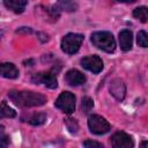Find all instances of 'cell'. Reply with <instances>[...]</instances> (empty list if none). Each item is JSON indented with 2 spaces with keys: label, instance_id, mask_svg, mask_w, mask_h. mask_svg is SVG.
Listing matches in <instances>:
<instances>
[{
  "label": "cell",
  "instance_id": "1",
  "mask_svg": "<svg viewBox=\"0 0 148 148\" xmlns=\"http://www.w3.org/2000/svg\"><path fill=\"white\" fill-rule=\"evenodd\" d=\"M9 98L18 106L22 108H32L40 106L46 103V97L42 94L35 91H17L10 90L8 92Z\"/></svg>",
  "mask_w": 148,
  "mask_h": 148
},
{
  "label": "cell",
  "instance_id": "8",
  "mask_svg": "<svg viewBox=\"0 0 148 148\" xmlns=\"http://www.w3.org/2000/svg\"><path fill=\"white\" fill-rule=\"evenodd\" d=\"M81 66L94 74H97L103 69V61L98 56H88L81 59Z\"/></svg>",
  "mask_w": 148,
  "mask_h": 148
},
{
  "label": "cell",
  "instance_id": "19",
  "mask_svg": "<svg viewBox=\"0 0 148 148\" xmlns=\"http://www.w3.org/2000/svg\"><path fill=\"white\" fill-rule=\"evenodd\" d=\"M92 106H94V101H92L90 97L86 96V97L82 98V102H81V109H82V111H83L84 113H88V112L92 109Z\"/></svg>",
  "mask_w": 148,
  "mask_h": 148
},
{
  "label": "cell",
  "instance_id": "23",
  "mask_svg": "<svg viewBox=\"0 0 148 148\" xmlns=\"http://www.w3.org/2000/svg\"><path fill=\"white\" fill-rule=\"evenodd\" d=\"M140 148H148V141H142L140 145Z\"/></svg>",
  "mask_w": 148,
  "mask_h": 148
},
{
  "label": "cell",
  "instance_id": "5",
  "mask_svg": "<svg viewBox=\"0 0 148 148\" xmlns=\"http://www.w3.org/2000/svg\"><path fill=\"white\" fill-rule=\"evenodd\" d=\"M56 106L62 112L71 114L75 110V96L69 91H64L56 101Z\"/></svg>",
  "mask_w": 148,
  "mask_h": 148
},
{
  "label": "cell",
  "instance_id": "21",
  "mask_svg": "<svg viewBox=\"0 0 148 148\" xmlns=\"http://www.w3.org/2000/svg\"><path fill=\"white\" fill-rule=\"evenodd\" d=\"M83 146L84 148H104V146L97 141H94V140H86L83 142Z\"/></svg>",
  "mask_w": 148,
  "mask_h": 148
},
{
  "label": "cell",
  "instance_id": "7",
  "mask_svg": "<svg viewBox=\"0 0 148 148\" xmlns=\"http://www.w3.org/2000/svg\"><path fill=\"white\" fill-rule=\"evenodd\" d=\"M111 145L113 148H133L134 141L131 135L125 132H116L111 136Z\"/></svg>",
  "mask_w": 148,
  "mask_h": 148
},
{
  "label": "cell",
  "instance_id": "17",
  "mask_svg": "<svg viewBox=\"0 0 148 148\" xmlns=\"http://www.w3.org/2000/svg\"><path fill=\"white\" fill-rule=\"evenodd\" d=\"M56 6L59 10H67V12H73L77 7V5L75 2H72V1H60Z\"/></svg>",
  "mask_w": 148,
  "mask_h": 148
},
{
  "label": "cell",
  "instance_id": "2",
  "mask_svg": "<svg viewBox=\"0 0 148 148\" xmlns=\"http://www.w3.org/2000/svg\"><path fill=\"white\" fill-rule=\"evenodd\" d=\"M91 43L96 47H98L108 53L113 52L116 49L114 38H113L112 34L109 31H96V32L91 34Z\"/></svg>",
  "mask_w": 148,
  "mask_h": 148
},
{
  "label": "cell",
  "instance_id": "3",
  "mask_svg": "<svg viewBox=\"0 0 148 148\" xmlns=\"http://www.w3.org/2000/svg\"><path fill=\"white\" fill-rule=\"evenodd\" d=\"M83 42V35L81 34H67L61 39V50L67 54H74L79 51Z\"/></svg>",
  "mask_w": 148,
  "mask_h": 148
},
{
  "label": "cell",
  "instance_id": "12",
  "mask_svg": "<svg viewBox=\"0 0 148 148\" xmlns=\"http://www.w3.org/2000/svg\"><path fill=\"white\" fill-rule=\"evenodd\" d=\"M18 69L12 62H3L1 64V75L7 79H16L18 76Z\"/></svg>",
  "mask_w": 148,
  "mask_h": 148
},
{
  "label": "cell",
  "instance_id": "14",
  "mask_svg": "<svg viewBox=\"0 0 148 148\" xmlns=\"http://www.w3.org/2000/svg\"><path fill=\"white\" fill-rule=\"evenodd\" d=\"M133 16L141 22H148V8L145 6L138 7L133 10Z\"/></svg>",
  "mask_w": 148,
  "mask_h": 148
},
{
  "label": "cell",
  "instance_id": "4",
  "mask_svg": "<svg viewBox=\"0 0 148 148\" xmlns=\"http://www.w3.org/2000/svg\"><path fill=\"white\" fill-rule=\"evenodd\" d=\"M88 126L90 132L97 135L105 134L110 131V124L108 123V120H105V118L98 114H91L88 118Z\"/></svg>",
  "mask_w": 148,
  "mask_h": 148
},
{
  "label": "cell",
  "instance_id": "22",
  "mask_svg": "<svg viewBox=\"0 0 148 148\" xmlns=\"http://www.w3.org/2000/svg\"><path fill=\"white\" fill-rule=\"evenodd\" d=\"M1 148H6L7 145L9 143V138L7 135H5L3 133V126H1Z\"/></svg>",
  "mask_w": 148,
  "mask_h": 148
},
{
  "label": "cell",
  "instance_id": "16",
  "mask_svg": "<svg viewBox=\"0 0 148 148\" xmlns=\"http://www.w3.org/2000/svg\"><path fill=\"white\" fill-rule=\"evenodd\" d=\"M45 120H46V114H45V113H42V112L35 113V114H32V116L28 119L29 124H31V125H34V126L42 125V124L45 123Z\"/></svg>",
  "mask_w": 148,
  "mask_h": 148
},
{
  "label": "cell",
  "instance_id": "10",
  "mask_svg": "<svg viewBox=\"0 0 148 148\" xmlns=\"http://www.w3.org/2000/svg\"><path fill=\"white\" fill-rule=\"evenodd\" d=\"M65 79L69 86H80V84H83L86 82L84 74L77 69H69L66 73Z\"/></svg>",
  "mask_w": 148,
  "mask_h": 148
},
{
  "label": "cell",
  "instance_id": "20",
  "mask_svg": "<svg viewBox=\"0 0 148 148\" xmlns=\"http://www.w3.org/2000/svg\"><path fill=\"white\" fill-rule=\"evenodd\" d=\"M65 124H66V126H67V128H68V131L71 133H76L77 132L79 124L76 123L75 119H73V118H66L65 119Z\"/></svg>",
  "mask_w": 148,
  "mask_h": 148
},
{
  "label": "cell",
  "instance_id": "9",
  "mask_svg": "<svg viewBox=\"0 0 148 148\" xmlns=\"http://www.w3.org/2000/svg\"><path fill=\"white\" fill-rule=\"evenodd\" d=\"M109 90H110L111 95L116 99L123 101L125 98V95H126V86H125V83H124L123 80H120V79H113L110 82Z\"/></svg>",
  "mask_w": 148,
  "mask_h": 148
},
{
  "label": "cell",
  "instance_id": "6",
  "mask_svg": "<svg viewBox=\"0 0 148 148\" xmlns=\"http://www.w3.org/2000/svg\"><path fill=\"white\" fill-rule=\"evenodd\" d=\"M31 81L36 84H45L47 88H57L58 86V81H57V77L53 73L51 72H39V73H36L32 75L31 77Z\"/></svg>",
  "mask_w": 148,
  "mask_h": 148
},
{
  "label": "cell",
  "instance_id": "15",
  "mask_svg": "<svg viewBox=\"0 0 148 148\" xmlns=\"http://www.w3.org/2000/svg\"><path fill=\"white\" fill-rule=\"evenodd\" d=\"M0 116H1V118H14V117H16V112H15L12 108H9V106L6 104L5 101H2V102H1Z\"/></svg>",
  "mask_w": 148,
  "mask_h": 148
},
{
  "label": "cell",
  "instance_id": "13",
  "mask_svg": "<svg viewBox=\"0 0 148 148\" xmlns=\"http://www.w3.org/2000/svg\"><path fill=\"white\" fill-rule=\"evenodd\" d=\"M3 5L8 9L13 10L14 13L20 14V13H22L24 10L25 6L28 5V1H25V0H5Z\"/></svg>",
  "mask_w": 148,
  "mask_h": 148
},
{
  "label": "cell",
  "instance_id": "18",
  "mask_svg": "<svg viewBox=\"0 0 148 148\" xmlns=\"http://www.w3.org/2000/svg\"><path fill=\"white\" fill-rule=\"evenodd\" d=\"M136 42L138 45L141 47H148V32L141 30L138 32V37H136Z\"/></svg>",
  "mask_w": 148,
  "mask_h": 148
},
{
  "label": "cell",
  "instance_id": "11",
  "mask_svg": "<svg viewBox=\"0 0 148 148\" xmlns=\"http://www.w3.org/2000/svg\"><path fill=\"white\" fill-rule=\"evenodd\" d=\"M119 44L123 51H130L133 44V34L128 29H124L119 32Z\"/></svg>",
  "mask_w": 148,
  "mask_h": 148
}]
</instances>
